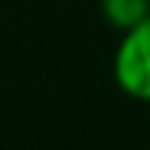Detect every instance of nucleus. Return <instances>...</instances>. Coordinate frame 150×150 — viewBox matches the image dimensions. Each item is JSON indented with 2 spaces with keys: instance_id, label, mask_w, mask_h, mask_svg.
Returning <instances> with one entry per match:
<instances>
[{
  "instance_id": "f257e3e1",
  "label": "nucleus",
  "mask_w": 150,
  "mask_h": 150,
  "mask_svg": "<svg viewBox=\"0 0 150 150\" xmlns=\"http://www.w3.org/2000/svg\"><path fill=\"white\" fill-rule=\"evenodd\" d=\"M113 80L126 95L150 101V18L122 31L113 52Z\"/></svg>"
},
{
  "instance_id": "f03ea898",
  "label": "nucleus",
  "mask_w": 150,
  "mask_h": 150,
  "mask_svg": "<svg viewBox=\"0 0 150 150\" xmlns=\"http://www.w3.org/2000/svg\"><path fill=\"white\" fill-rule=\"evenodd\" d=\"M101 16L117 31H129L150 18V0H101Z\"/></svg>"
}]
</instances>
